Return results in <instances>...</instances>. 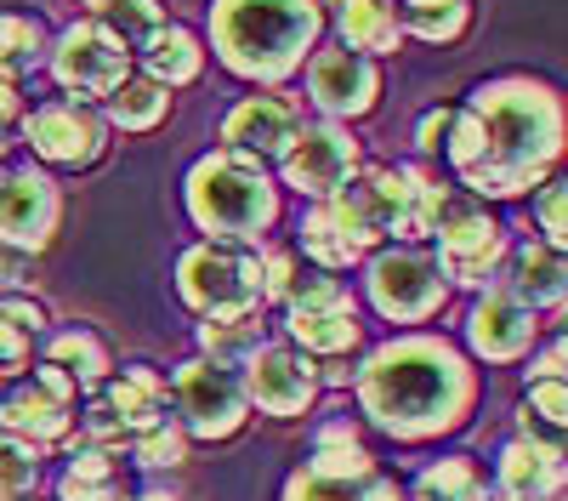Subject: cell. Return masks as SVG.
<instances>
[{"instance_id":"9","label":"cell","mask_w":568,"mask_h":501,"mask_svg":"<svg viewBox=\"0 0 568 501\" xmlns=\"http://www.w3.org/2000/svg\"><path fill=\"white\" fill-rule=\"evenodd\" d=\"M52 74L80 98H109L125 80V40L109 23H74L52 52Z\"/></svg>"},{"instance_id":"47","label":"cell","mask_w":568,"mask_h":501,"mask_svg":"<svg viewBox=\"0 0 568 501\" xmlns=\"http://www.w3.org/2000/svg\"><path fill=\"white\" fill-rule=\"evenodd\" d=\"M0 154H7V131H0Z\"/></svg>"},{"instance_id":"29","label":"cell","mask_w":568,"mask_h":501,"mask_svg":"<svg viewBox=\"0 0 568 501\" xmlns=\"http://www.w3.org/2000/svg\"><path fill=\"white\" fill-rule=\"evenodd\" d=\"M398 29H415L420 40H455L466 29V0H404V12H393Z\"/></svg>"},{"instance_id":"46","label":"cell","mask_w":568,"mask_h":501,"mask_svg":"<svg viewBox=\"0 0 568 501\" xmlns=\"http://www.w3.org/2000/svg\"><path fill=\"white\" fill-rule=\"evenodd\" d=\"M85 7H98V12H103V7H109V0H85Z\"/></svg>"},{"instance_id":"22","label":"cell","mask_w":568,"mask_h":501,"mask_svg":"<svg viewBox=\"0 0 568 501\" xmlns=\"http://www.w3.org/2000/svg\"><path fill=\"white\" fill-rule=\"evenodd\" d=\"M291 337L307 353H347L358 342V313L353 302H329V308H291Z\"/></svg>"},{"instance_id":"21","label":"cell","mask_w":568,"mask_h":501,"mask_svg":"<svg viewBox=\"0 0 568 501\" xmlns=\"http://www.w3.org/2000/svg\"><path fill=\"white\" fill-rule=\"evenodd\" d=\"M284 501H404L398 484H387L375 468L364 473H324V468H302L284 490Z\"/></svg>"},{"instance_id":"49","label":"cell","mask_w":568,"mask_h":501,"mask_svg":"<svg viewBox=\"0 0 568 501\" xmlns=\"http://www.w3.org/2000/svg\"><path fill=\"white\" fill-rule=\"evenodd\" d=\"M109 501H120V495H109Z\"/></svg>"},{"instance_id":"30","label":"cell","mask_w":568,"mask_h":501,"mask_svg":"<svg viewBox=\"0 0 568 501\" xmlns=\"http://www.w3.org/2000/svg\"><path fill=\"white\" fill-rule=\"evenodd\" d=\"M415 501H489V490L466 462H438V468L420 473Z\"/></svg>"},{"instance_id":"39","label":"cell","mask_w":568,"mask_h":501,"mask_svg":"<svg viewBox=\"0 0 568 501\" xmlns=\"http://www.w3.org/2000/svg\"><path fill=\"white\" fill-rule=\"evenodd\" d=\"M449 126H455V109H433V114L420 120V149H426V154H444Z\"/></svg>"},{"instance_id":"12","label":"cell","mask_w":568,"mask_h":501,"mask_svg":"<svg viewBox=\"0 0 568 501\" xmlns=\"http://www.w3.org/2000/svg\"><path fill=\"white\" fill-rule=\"evenodd\" d=\"M313 388H318V371L296 348H251L245 353V393L267 417H302Z\"/></svg>"},{"instance_id":"15","label":"cell","mask_w":568,"mask_h":501,"mask_svg":"<svg viewBox=\"0 0 568 501\" xmlns=\"http://www.w3.org/2000/svg\"><path fill=\"white\" fill-rule=\"evenodd\" d=\"M34 154L58 160V166H91L103 154V120L80 109V103H45L23 120Z\"/></svg>"},{"instance_id":"18","label":"cell","mask_w":568,"mask_h":501,"mask_svg":"<svg viewBox=\"0 0 568 501\" xmlns=\"http://www.w3.org/2000/svg\"><path fill=\"white\" fill-rule=\"evenodd\" d=\"M471 348L484 359H517L535 342V308L517 302L511 291H489L478 308H471Z\"/></svg>"},{"instance_id":"48","label":"cell","mask_w":568,"mask_h":501,"mask_svg":"<svg viewBox=\"0 0 568 501\" xmlns=\"http://www.w3.org/2000/svg\"><path fill=\"white\" fill-rule=\"evenodd\" d=\"M0 439H7V428H0Z\"/></svg>"},{"instance_id":"37","label":"cell","mask_w":568,"mask_h":501,"mask_svg":"<svg viewBox=\"0 0 568 501\" xmlns=\"http://www.w3.org/2000/svg\"><path fill=\"white\" fill-rule=\"evenodd\" d=\"M529 417H540L546 428H562V377H540V382H535Z\"/></svg>"},{"instance_id":"42","label":"cell","mask_w":568,"mask_h":501,"mask_svg":"<svg viewBox=\"0 0 568 501\" xmlns=\"http://www.w3.org/2000/svg\"><path fill=\"white\" fill-rule=\"evenodd\" d=\"M23 268H29V257L7 251V240H0V273H7V280H23Z\"/></svg>"},{"instance_id":"43","label":"cell","mask_w":568,"mask_h":501,"mask_svg":"<svg viewBox=\"0 0 568 501\" xmlns=\"http://www.w3.org/2000/svg\"><path fill=\"white\" fill-rule=\"evenodd\" d=\"M529 377H535V382H540V377H562V342H551V348H546L540 371H529Z\"/></svg>"},{"instance_id":"35","label":"cell","mask_w":568,"mask_h":501,"mask_svg":"<svg viewBox=\"0 0 568 501\" xmlns=\"http://www.w3.org/2000/svg\"><path fill=\"white\" fill-rule=\"evenodd\" d=\"M103 18H109V29H114L125 46H131V40L142 46V40H149V34L165 23V12L154 7V0H109V7H103Z\"/></svg>"},{"instance_id":"25","label":"cell","mask_w":568,"mask_h":501,"mask_svg":"<svg viewBox=\"0 0 568 501\" xmlns=\"http://www.w3.org/2000/svg\"><path fill=\"white\" fill-rule=\"evenodd\" d=\"M114 495V468H109V450L74 439V462L63 473V501H109Z\"/></svg>"},{"instance_id":"32","label":"cell","mask_w":568,"mask_h":501,"mask_svg":"<svg viewBox=\"0 0 568 501\" xmlns=\"http://www.w3.org/2000/svg\"><path fill=\"white\" fill-rule=\"evenodd\" d=\"M200 342H205V353H211V359L233 364V359H245V353L256 348V325H251V313H233V319H211V325L200 331Z\"/></svg>"},{"instance_id":"14","label":"cell","mask_w":568,"mask_h":501,"mask_svg":"<svg viewBox=\"0 0 568 501\" xmlns=\"http://www.w3.org/2000/svg\"><path fill=\"white\" fill-rule=\"evenodd\" d=\"M69 393H74V382L58 371V364H45L29 388H18L7 404H0V428H7V439H23V444L58 439L63 422H69Z\"/></svg>"},{"instance_id":"2","label":"cell","mask_w":568,"mask_h":501,"mask_svg":"<svg viewBox=\"0 0 568 501\" xmlns=\"http://www.w3.org/2000/svg\"><path fill=\"white\" fill-rule=\"evenodd\" d=\"M358 399L369 410V422L387 428L393 439H426L460 422V410L471 404V371L449 342L404 337L364 364Z\"/></svg>"},{"instance_id":"3","label":"cell","mask_w":568,"mask_h":501,"mask_svg":"<svg viewBox=\"0 0 568 501\" xmlns=\"http://www.w3.org/2000/svg\"><path fill=\"white\" fill-rule=\"evenodd\" d=\"M216 52L245 80H284L318 34V0H216Z\"/></svg>"},{"instance_id":"8","label":"cell","mask_w":568,"mask_h":501,"mask_svg":"<svg viewBox=\"0 0 568 501\" xmlns=\"http://www.w3.org/2000/svg\"><path fill=\"white\" fill-rule=\"evenodd\" d=\"M433 234H438V268H444V280H455V285H489V273H495L506 240H500V228L478 206L449 200V211L438 217Z\"/></svg>"},{"instance_id":"40","label":"cell","mask_w":568,"mask_h":501,"mask_svg":"<svg viewBox=\"0 0 568 501\" xmlns=\"http://www.w3.org/2000/svg\"><path fill=\"white\" fill-rule=\"evenodd\" d=\"M540 222H546L551 246H562V182H546V194H540Z\"/></svg>"},{"instance_id":"26","label":"cell","mask_w":568,"mask_h":501,"mask_svg":"<svg viewBox=\"0 0 568 501\" xmlns=\"http://www.w3.org/2000/svg\"><path fill=\"white\" fill-rule=\"evenodd\" d=\"M45 58V29L40 18H18V12H0V80H18Z\"/></svg>"},{"instance_id":"5","label":"cell","mask_w":568,"mask_h":501,"mask_svg":"<svg viewBox=\"0 0 568 501\" xmlns=\"http://www.w3.org/2000/svg\"><path fill=\"white\" fill-rule=\"evenodd\" d=\"M415 182L420 171H369V177H347L336 194H324L329 222L347 234V246L364 257L369 246H382L393 234H409L415 222Z\"/></svg>"},{"instance_id":"16","label":"cell","mask_w":568,"mask_h":501,"mask_svg":"<svg viewBox=\"0 0 568 501\" xmlns=\"http://www.w3.org/2000/svg\"><path fill=\"white\" fill-rule=\"evenodd\" d=\"M307 86H313V103L324 114H364L375 103V91H382V74L364 52H318L313 69H307Z\"/></svg>"},{"instance_id":"7","label":"cell","mask_w":568,"mask_h":501,"mask_svg":"<svg viewBox=\"0 0 568 501\" xmlns=\"http://www.w3.org/2000/svg\"><path fill=\"white\" fill-rule=\"evenodd\" d=\"M176 399H182L187 433H200V439H227V433H240V422H245V382L233 377V364H222V359L182 364L176 371Z\"/></svg>"},{"instance_id":"38","label":"cell","mask_w":568,"mask_h":501,"mask_svg":"<svg viewBox=\"0 0 568 501\" xmlns=\"http://www.w3.org/2000/svg\"><path fill=\"white\" fill-rule=\"evenodd\" d=\"M0 319H7V325H18V331H40L45 325V313H40V302H29V297H12V291H0Z\"/></svg>"},{"instance_id":"45","label":"cell","mask_w":568,"mask_h":501,"mask_svg":"<svg viewBox=\"0 0 568 501\" xmlns=\"http://www.w3.org/2000/svg\"><path fill=\"white\" fill-rule=\"evenodd\" d=\"M136 501H171V495H136Z\"/></svg>"},{"instance_id":"34","label":"cell","mask_w":568,"mask_h":501,"mask_svg":"<svg viewBox=\"0 0 568 501\" xmlns=\"http://www.w3.org/2000/svg\"><path fill=\"white\" fill-rule=\"evenodd\" d=\"M136 455H142L149 468H176L182 455H187V433H182L171 417H154L149 428L136 433Z\"/></svg>"},{"instance_id":"13","label":"cell","mask_w":568,"mask_h":501,"mask_svg":"<svg viewBox=\"0 0 568 501\" xmlns=\"http://www.w3.org/2000/svg\"><path fill=\"white\" fill-rule=\"evenodd\" d=\"M58 228V189L40 171H12L0 182V240L18 251H40Z\"/></svg>"},{"instance_id":"24","label":"cell","mask_w":568,"mask_h":501,"mask_svg":"<svg viewBox=\"0 0 568 501\" xmlns=\"http://www.w3.org/2000/svg\"><path fill=\"white\" fill-rule=\"evenodd\" d=\"M506 291H511L517 302H529V308L562 302V257H557V246H524V251H517Z\"/></svg>"},{"instance_id":"28","label":"cell","mask_w":568,"mask_h":501,"mask_svg":"<svg viewBox=\"0 0 568 501\" xmlns=\"http://www.w3.org/2000/svg\"><path fill=\"white\" fill-rule=\"evenodd\" d=\"M45 364H58V371H63L69 382H103L109 353H103V342H98V337H85V331H63V337H52V359H45Z\"/></svg>"},{"instance_id":"33","label":"cell","mask_w":568,"mask_h":501,"mask_svg":"<svg viewBox=\"0 0 568 501\" xmlns=\"http://www.w3.org/2000/svg\"><path fill=\"white\" fill-rule=\"evenodd\" d=\"M40 479V462H34V444L23 439H0V501H18L29 495Z\"/></svg>"},{"instance_id":"17","label":"cell","mask_w":568,"mask_h":501,"mask_svg":"<svg viewBox=\"0 0 568 501\" xmlns=\"http://www.w3.org/2000/svg\"><path fill=\"white\" fill-rule=\"evenodd\" d=\"M296 137V109L284 98H251L227 114L222 126V143L227 154H245V160H267V154H284V143Z\"/></svg>"},{"instance_id":"27","label":"cell","mask_w":568,"mask_h":501,"mask_svg":"<svg viewBox=\"0 0 568 501\" xmlns=\"http://www.w3.org/2000/svg\"><path fill=\"white\" fill-rule=\"evenodd\" d=\"M165 86H154V80H120L114 91H109V114H114V126H125V131H149V126H160L165 120Z\"/></svg>"},{"instance_id":"4","label":"cell","mask_w":568,"mask_h":501,"mask_svg":"<svg viewBox=\"0 0 568 501\" xmlns=\"http://www.w3.org/2000/svg\"><path fill=\"white\" fill-rule=\"evenodd\" d=\"M187 211L216 240H256L273 222V182L245 154H211L187 177Z\"/></svg>"},{"instance_id":"10","label":"cell","mask_w":568,"mask_h":501,"mask_svg":"<svg viewBox=\"0 0 568 501\" xmlns=\"http://www.w3.org/2000/svg\"><path fill=\"white\" fill-rule=\"evenodd\" d=\"M284 177H291V189L324 200V194H336L342 182L353 177L358 166V143L342 131V126H296V137L284 143Z\"/></svg>"},{"instance_id":"31","label":"cell","mask_w":568,"mask_h":501,"mask_svg":"<svg viewBox=\"0 0 568 501\" xmlns=\"http://www.w3.org/2000/svg\"><path fill=\"white\" fill-rule=\"evenodd\" d=\"M302 246H307V257L313 262H324V268H347V262H358V251L347 246V234L336 222H329V211L318 206V211H307V222H302Z\"/></svg>"},{"instance_id":"11","label":"cell","mask_w":568,"mask_h":501,"mask_svg":"<svg viewBox=\"0 0 568 501\" xmlns=\"http://www.w3.org/2000/svg\"><path fill=\"white\" fill-rule=\"evenodd\" d=\"M369 297L387 319H426L444 302V268L426 251H387L369 268Z\"/></svg>"},{"instance_id":"23","label":"cell","mask_w":568,"mask_h":501,"mask_svg":"<svg viewBox=\"0 0 568 501\" xmlns=\"http://www.w3.org/2000/svg\"><path fill=\"white\" fill-rule=\"evenodd\" d=\"M142 69H149L154 86H182L200 74V40L176 29V23H160L149 40H142Z\"/></svg>"},{"instance_id":"36","label":"cell","mask_w":568,"mask_h":501,"mask_svg":"<svg viewBox=\"0 0 568 501\" xmlns=\"http://www.w3.org/2000/svg\"><path fill=\"white\" fill-rule=\"evenodd\" d=\"M284 302H291V308H329V302H347V297H342L336 280H318V273L307 280V273H302V280L284 285Z\"/></svg>"},{"instance_id":"19","label":"cell","mask_w":568,"mask_h":501,"mask_svg":"<svg viewBox=\"0 0 568 501\" xmlns=\"http://www.w3.org/2000/svg\"><path fill=\"white\" fill-rule=\"evenodd\" d=\"M500 490L511 501H557V490H562V450L557 444H535V439H517L500 455Z\"/></svg>"},{"instance_id":"6","label":"cell","mask_w":568,"mask_h":501,"mask_svg":"<svg viewBox=\"0 0 568 501\" xmlns=\"http://www.w3.org/2000/svg\"><path fill=\"white\" fill-rule=\"evenodd\" d=\"M182 297L211 319H233V313H256L262 302V257L245 251V240H211L194 246L176 268Z\"/></svg>"},{"instance_id":"41","label":"cell","mask_w":568,"mask_h":501,"mask_svg":"<svg viewBox=\"0 0 568 501\" xmlns=\"http://www.w3.org/2000/svg\"><path fill=\"white\" fill-rule=\"evenodd\" d=\"M23 359H29V342H23V331L0 319V371H18Z\"/></svg>"},{"instance_id":"20","label":"cell","mask_w":568,"mask_h":501,"mask_svg":"<svg viewBox=\"0 0 568 501\" xmlns=\"http://www.w3.org/2000/svg\"><path fill=\"white\" fill-rule=\"evenodd\" d=\"M329 7V18H336V29H342V40H347V52H398V18H393V7L387 0H324Z\"/></svg>"},{"instance_id":"44","label":"cell","mask_w":568,"mask_h":501,"mask_svg":"<svg viewBox=\"0 0 568 501\" xmlns=\"http://www.w3.org/2000/svg\"><path fill=\"white\" fill-rule=\"evenodd\" d=\"M18 114V91H12V80H0V120H12Z\"/></svg>"},{"instance_id":"1","label":"cell","mask_w":568,"mask_h":501,"mask_svg":"<svg viewBox=\"0 0 568 501\" xmlns=\"http://www.w3.org/2000/svg\"><path fill=\"white\" fill-rule=\"evenodd\" d=\"M471 160L460 166L471 194L511 200L535 189L562 154V103L535 80H495L466 103Z\"/></svg>"}]
</instances>
